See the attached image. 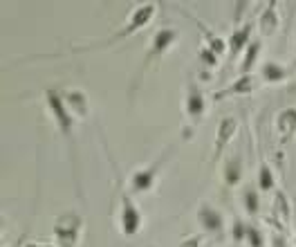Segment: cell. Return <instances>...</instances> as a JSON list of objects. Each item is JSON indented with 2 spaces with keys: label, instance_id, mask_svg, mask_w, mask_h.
<instances>
[{
  "label": "cell",
  "instance_id": "8fae6325",
  "mask_svg": "<svg viewBox=\"0 0 296 247\" xmlns=\"http://www.w3.org/2000/svg\"><path fill=\"white\" fill-rule=\"evenodd\" d=\"M281 74H283V70L272 68V65H269V68H267V77H269V79H278V77H281Z\"/></svg>",
  "mask_w": 296,
  "mask_h": 247
},
{
  "label": "cell",
  "instance_id": "ba28073f",
  "mask_svg": "<svg viewBox=\"0 0 296 247\" xmlns=\"http://www.w3.org/2000/svg\"><path fill=\"white\" fill-rule=\"evenodd\" d=\"M245 39H247V29H243V32H240V36L238 34L233 36V45H236V48H240V45L245 43Z\"/></svg>",
  "mask_w": 296,
  "mask_h": 247
},
{
  "label": "cell",
  "instance_id": "9c48e42d",
  "mask_svg": "<svg viewBox=\"0 0 296 247\" xmlns=\"http://www.w3.org/2000/svg\"><path fill=\"white\" fill-rule=\"evenodd\" d=\"M272 187V178H269V171L262 169V189H269Z\"/></svg>",
  "mask_w": 296,
  "mask_h": 247
},
{
  "label": "cell",
  "instance_id": "3957f363",
  "mask_svg": "<svg viewBox=\"0 0 296 247\" xmlns=\"http://www.w3.org/2000/svg\"><path fill=\"white\" fill-rule=\"evenodd\" d=\"M153 14V7H144V9H139V14L135 16V20H132V27H139L141 23H146V20L151 18Z\"/></svg>",
  "mask_w": 296,
  "mask_h": 247
},
{
  "label": "cell",
  "instance_id": "7a4b0ae2",
  "mask_svg": "<svg viewBox=\"0 0 296 247\" xmlns=\"http://www.w3.org/2000/svg\"><path fill=\"white\" fill-rule=\"evenodd\" d=\"M124 223H126V232H135V229H137V213H135V209H132V207H126Z\"/></svg>",
  "mask_w": 296,
  "mask_h": 247
},
{
  "label": "cell",
  "instance_id": "5b68a950",
  "mask_svg": "<svg viewBox=\"0 0 296 247\" xmlns=\"http://www.w3.org/2000/svg\"><path fill=\"white\" fill-rule=\"evenodd\" d=\"M231 131H233V121H231V119H227V121H224V124H222V131H220L218 135L222 137V142H224V140H227V135H229V133H231Z\"/></svg>",
  "mask_w": 296,
  "mask_h": 247
},
{
  "label": "cell",
  "instance_id": "8992f818",
  "mask_svg": "<svg viewBox=\"0 0 296 247\" xmlns=\"http://www.w3.org/2000/svg\"><path fill=\"white\" fill-rule=\"evenodd\" d=\"M272 23H276V18L272 16V11H267V14H265V20H262V29H265V32H269Z\"/></svg>",
  "mask_w": 296,
  "mask_h": 247
},
{
  "label": "cell",
  "instance_id": "30bf717a",
  "mask_svg": "<svg viewBox=\"0 0 296 247\" xmlns=\"http://www.w3.org/2000/svg\"><path fill=\"white\" fill-rule=\"evenodd\" d=\"M170 39H173V34H170V32H169V34H160V39H157V49L164 48V43H169Z\"/></svg>",
  "mask_w": 296,
  "mask_h": 247
},
{
  "label": "cell",
  "instance_id": "6da1fadb",
  "mask_svg": "<svg viewBox=\"0 0 296 247\" xmlns=\"http://www.w3.org/2000/svg\"><path fill=\"white\" fill-rule=\"evenodd\" d=\"M290 126H292V128L296 126V112L287 110L285 115H283V119H281V131L287 135V133H290Z\"/></svg>",
  "mask_w": 296,
  "mask_h": 247
},
{
  "label": "cell",
  "instance_id": "277c9868",
  "mask_svg": "<svg viewBox=\"0 0 296 247\" xmlns=\"http://www.w3.org/2000/svg\"><path fill=\"white\" fill-rule=\"evenodd\" d=\"M202 218L209 223V227H218V225H220V218H215L211 211H202Z\"/></svg>",
  "mask_w": 296,
  "mask_h": 247
},
{
  "label": "cell",
  "instance_id": "7c38bea8",
  "mask_svg": "<svg viewBox=\"0 0 296 247\" xmlns=\"http://www.w3.org/2000/svg\"><path fill=\"white\" fill-rule=\"evenodd\" d=\"M256 198H254V196H249V209H256Z\"/></svg>",
  "mask_w": 296,
  "mask_h": 247
},
{
  "label": "cell",
  "instance_id": "52a82bcc",
  "mask_svg": "<svg viewBox=\"0 0 296 247\" xmlns=\"http://www.w3.org/2000/svg\"><path fill=\"white\" fill-rule=\"evenodd\" d=\"M137 187H148L151 184V173H144V175H137Z\"/></svg>",
  "mask_w": 296,
  "mask_h": 247
}]
</instances>
